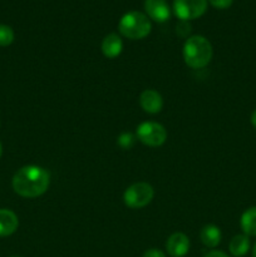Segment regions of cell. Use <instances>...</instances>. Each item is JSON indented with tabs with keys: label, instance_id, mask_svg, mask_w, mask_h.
Listing matches in <instances>:
<instances>
[{
	"label": "cell",
	"instance_id": "obj_1",
	"mask_svg": "<svg viewBox=\"0 0 256 257\" xmlns=\"http://www.w3.org/2000/svg\"><path fill=\"white\" fill-rule=\"evenodd\" d=\"M13 188L19 196L35 198L44 195L50 185V175L39 166H24L13 177Z\"/></svg>",
	"mask_w": 256,
	"mask_h": 257
},
{
	"label": "cell",
	"instance_id": "obj_2",
	"mask_svg": "<svg viewBox=\"0 0 256 257\" xmlns=\"http://www.w3.org/2000/svg\"><path fill=\"white\" fill-rule=\"evenodd\" d=\"M212 45L202 35H193L183 45V59L192 69L205 68L212 59Z\"/></svg>",
	"mask_w": 256,
	"mask_h": 257
},
{
	"label": "cell",
	"instance_id": "obj_3",
	"mask_svg": "<svg viewBox=\"0 0 256 257\" xmlns=\"http://www.w3.org/2000/svg\"><path fill=\"white\" fill-rule=\"evenodd\" d=\"M152 25L146 14L141 12H128L120 18L118 30L123 37L132 40H140L151 33Z\"/></svg>",
	"mask_w": 256,
	"mask_h": 257
},
{
	"label": "cell",
	"instance_id": "obj_4",
	"mask_svg": "<svg viewBox=\"0 0 256 257\" xmlns=\"http://www.w3.org/2000/svg\"><path fill=\"white\" fill-rule=\"evenodd\" d=\"M155 196L153 187L147 182H137L131 185L123 195V201L127 207L138 210L151 203Z\"/></svg>",
	"mask_w": 256,
	"mask_h": 257
},
{
	"label": "cell",
	"instance_id": "obj_5",
	"mask_svg": "<svg viewBox=\"0 0 256 257\" xmlns=\"http://www.w3.org/2000/svg\"><path fill=\"white\" fill-rule=\"evenodd\" d=\"M137 138L148 147H160L167 140V131L157 122H143L137 127Z\"/></svg>",
	"mask_w": 256,
	"mask_h": 257
},
{
	"label": "cell",
	"instance_id": "obj_6",
	"mask_svg": "<svg viewBox=\"0 0 256 257\" xmlns=\"http://www.w3.org/2000/svg\"><path fill=\"white\" fill-rule=\"evenodd\" d=\"M207 10V0H175L173 12L182 22L197 19Z\"/></svg>",
	"mask_w": 256,
	"mask_h": 257
},
{
	"label": "cell",
	"instance_id": "obj_7",
	"mask_svg": "<svg viewBox=\"0 0 256 257\" xmlns=\"http://www.w3.org/2000/svg\"><path fill=\"white\" fill-rule=\"evenodd\" d=\"M145 10L147 17L157 23L170 19L171 10L165 0H145Z\"/></svg>",
	"mask_w": 256,
	"mask_h": 257
},
{
	"label": "cell",
	"instance_id": "obj_8",
	"mask_svg": "<svg viewBox=\"0 0 256 257\" xmlns=\"http://www.w3.org/2000/svg\"><path fill=\"white\" fill-rule=\"evenodd\" d=\"M166 250L172 257H183L190 250V240L182 232H175L168 237Z\"/></svg>",
	"mask_w": 256,
	"mask_h": 257
},
{
	"label": "cell",
	"instance_id": "obj_9",
	"mask_svg": "<svg viewBox=\"0 0 256 257\" xmlns=\"http://www.w3.org/2000/svg\"><path fill=\"white\" fill-rule=\"evenodd\" d=\"M140 104L146 113L157 114L162 110L163 107L162 95L155 89H146L141 93Z\"/></svg>",
	"mask_w": 256,
	"mask_h": 257
},
{
	"label": "cell",
	"instance_id": "obj_10",
	"mask_svg": "<svg viewBox=\"0 0 256 257\" xmlns=\"http://www.w3.org/2000/svg\"><path fill=\"white\" fill-rule=\"evenodd\" d=\"M102 53L108 59H114L122 53L123 50V42L120 37L115 33L105 35L102 42Z\"/></svg>",
	"mask_w": 256,
	"mask_h": 257
},
{
	"label": "cell",
	"instance_id": "obj_11",
	"mask_svg": "<svg viewBox=\"0 0 256 257\" xmlns=\"http://www.w3.org/2000/svg\"><path fill=\"white\" fill-rule=\"evenodd\" d=\"M19 220L13 211L3 208L0 210V237L13 235L18 230Z\"/></svg>",
	"mask_w": 256,
	"mask_h": 257
},
{
	"label": "cell",
	"instance_id": "obj_12",
	"mask_svg": "<svg viewBox=\"0 0 256 257\" xmlns=\"http://www.w3.org/2000/svg\"><path fill=\"white\" fill-rule=\"evenodd\" d=\"M221 230L215 225H206L203 226L202 230L200 232L201 242L206 246V247L213 248L221 242Z\"/></svg>",
	"mask_w": 256,
	"mask_h": 257
},
{
	"label": "cell",
	"instance_id": "obj_13",
	"mask_svg": "<svg viewBox=\"0 0 256 257\" xmlns=\"http://www.w3.org/2000/svg\"><path fill=\"white\" fill-rule=\"evenodd\" d=\"M228 250H230L231 255L235 257H242L250 250V238L248 236L243 235H236L231 238L230 245H228Z\"/></svg>",
	"mask_w": 256,
	"mask_h": 257
},
{
	"label": "cell",
	"instance_id": "obj_14",
	"mask_svg": "<svg viewBox=\"0 0 256 257\" xmlns=\"http://www.w3.org/2000/svg\"><path fill=\"white\" fill-rule=\"evenodd\" d=\"M240 226L246 236H256V206L247 208L241 215Z\"/></svg>",
	"mask_w": 256,
	"mask_h": 257
},
{
	"label": "cell",
	"instance_id": "obj_15",
	"mask_svg": "<svg viewBox=\"0 0 256 257\" xmlns=\"http://www.w3.org/2000/svg\"><path fill=\"white\" fill-rule=\"evenodd\" d=\"M14 42V32L9 25H0V47H8Z\"/></svg>",
	"mask_w": 256,
	"mask_h": 257
},
{
	"label": "cell",
	"instance_id": "obj_16",
	"mask_svg": "<svg viewBox=\"0 0 256 257\" xmlns=\"http://www.w3.org/2000/svg\"><path fill=\"white\" fill-rule=\"evenodd\" d=\"M135 141L136 138L132 133L124 132L118 137L117 143L119 145L120 148H123V150H131V148L133 147V145H135Z\"/></svg>",
	"mask_w": 256,
	"mask_h": 257
},
{
	"label": "cell",
	"instance_id": "obj_17",
	"mask_svg": "<svg viewBox=\"0 0 256 257\" xmlns=\"http://www.w3.org/2000/svg\"><path fill=\"white\" fill-rule=\"evenodd\" d=\"M232 2L233 0H207V3H210L216 9H227L231 7Z\"/></svg>",
	"mask_w": 256,
	"mask_h": 257
},
{
	"label": "cell",
	"instance_id": "obj_18",
	"mask_svg": "<svg viewBox=\"0 0 256 257\" xmlns=\"http://www.w3.org/2000/svg\"><path fill=\"white\" fill-rule=\"evenodd\" d=\"M190 32H191L190 24H188L187 22H182V20H181L180 24L177 25V33H178V34L182 35V37H186V35H187Z\"/></svg>",
	"mask_w": 256,
	"mask_h": 257
},
{
	"label": "cell",
	"instance_id": "obj_19",
	"mask_svg": "<svg viewBox=\"0 0 256 257\" xmlns=\"http://www.w3.org/2000/svg\"><path fill=\"white\" fill-rule=\"evenodd\" d=\"M143 257H166V255L163 251L158 250V248H150L143 253Z\"/></svg>",
	"mask_w": 256,
	"mask_h": 257
},
{
	"label": "cell",
	"instance_id": "obj_20",
	"mask_svg": "<svg viewBox=\"0 0 256 257\" xmlns=\"http://www.w3.org/2000/svg\"><path fill=\"white\" fill-rule=\"evenodd\" d=\"M205 257H230V256H228L227 253L222 252V251L215 250V251H211V252H208Z\"/></svg>",
	"mask_w": 256,
	"mask_h": 257
},
{
	"label": "cell",
	"instance_id": "obj_21",
	"mask_svg": "<svg viewBox=\"0 0 256 257\" xmlns=\"http://www.w3.org/2000/svg\"><path fill=\"white\" fill-rule=\"evenodd\" d=\"M250 120H251V124H252L253 127L256 128V109L253 110L252 113H251V118H250Z\"/></svg>",
	"mask_w": 256,
	"mask_h": 257
},
{
	"label": "cell",
	"instance_id": "obj_22",
	"mask_svg": "<svg viewBox=\"0 0 256 257\" xmlns=\"http://www.w3.org/2000/svg\"><path fill=\"white\" fill-rule=\"evenodd\" d=\"M252 257H256V242L253 245V250H252Z\"/></svg>",
	"mask_w": 256,
	"mask_h": 257
},
{
	"label": "cell",
	"instance_id": "obj_23",
	"mask_svg": "<svg viewBox=\"0 0 256 257\" xmlns=\"http://www.w3.org/2000/svg\"><path fill=\"white\" fill-rule=\"evenodd\" d=\"M3 155V146H2V142H0V157H2Z\"/></svg>",
	"mask_w": 256,
	"mask_h": 257
},
{
	"label": "cell",
	"instance_id": "obj_24",
	"mask_svg": "<svg viewBox=\"0 0 256 257\" xmlns=\"http://www.w3.org/2000/svg\"><path fill=\"white\" fill-rule=\"evenodd\" d=\"M13 257H19V256H13Z\"/></svg>",
	"mask_w": 256,
	"mask_h": 257
}]
</instances>
